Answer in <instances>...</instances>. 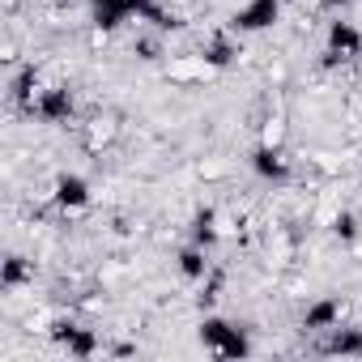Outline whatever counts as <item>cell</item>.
Instances as JSON below:
<instances>
[{"label": "cell", "mask_w": 362, "mask_h": 362, "mask_svg": "<svg viewBox=\"0 0 362 362\" xmlns=\"http://www.w3.org/2000/svg\"><path fill=\"white\" fill-rule=\"evenodd\" d=\"M328 5H349V0H328Z\"/></svg>", "instance_id": "6da1fadb"}]
</instances>
